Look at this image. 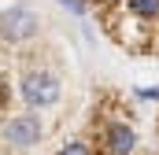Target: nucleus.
Returning a JSON list of instances; mask_svg holds the SVG:
<instances>
[{
    "label": "nucleus",
    "instance_id": "1",
    "mask_svg": "<svg viewBox=\"0 0 159 155\" xmlns=\"http://www.w3.org/2000/svg\"><path fill=\"white\" fill-rule=\"evenodd\" d=\"M19 96L30 111H48L63 100V78L52 67H26L19 74Z\"/></svg>",
    "mask_w": 159,
    "mask_h": 155
},
{
    "label": "nucleus",
    "instance_id": "2",
    "mask_svg": "<svg viewBox=\"0 0 159 155\" xmlns=\"http://www.w3.org/2000/svg\"><path fill=\"white\" fill-rule=\"evenodd\" d=\"M41 33V15L34 4H7L0 11V41L4 44H30Z\"/></svg>",
    "mask_w": 159,
    "mask_h": 155
},
{
    "label": "nucleus",
    "instance_id": "3",
    "mask_svg": "<svg viewBox=\"0 0 159 155\" xmlns=\"http://www.w3.org/2000/svg\"><path fill=\"white\" fill-rule=\"evenodd\" d=\"M41 137H44V122H41L37 111H22V115H11L4 126H0V140L11 148V152H30L37 148Z\"/></svg>",
    "mask_w": 159,
    "mask_h": 155
},
{
    "label": "nucleus",
    "instance_id": "4",
    "mask_svg": "<svg viewBox=\"0 0 159 155\" xmlns=\"http://www.w3.org/2000/svg\"><path fill=\"white\" fill-rule=\"evenodd\" d=\"M100 148H104V155H133L137 152V129L126 118H107L100 129Z\"/></svg>",
    "mask_w": 159,
    "mask_h": 155
},
{
    "label": "nucleus",
    "instance_id": "5",
    "mask_svg": "<svg viewBox=\"0 0 159 155\" xmlns=\"http://www.w3.org/2000/svg\"><path fill=\"white\" fill-rule=\"evenodd\" d=\"M126 11L141 22H159V0H122Z\"/></svg>",
    "mask_w": 159,
    "mask_h": 155
},
{
    "label": "nucleus",
    "instance_id": "6",
    "mask_svg": "<svg viewBox=\"0 0 159 155\" xmlns=\"http://www.w3.org/2000/svg\"><path fill=\"white\" fill-rule=\"evenodd\" d=\"M56 155H96V152H93V144H89V140H67Z\"/></svg>",
    "mask_w": 159,
    "mask_h": 155
},
{
    "label": "nucleus",
    "instance_id": "7",
    "mask_svg": "<svg viewBox=\"0 0 159 155\" xmlns=\"http://www.w3.org/2000/svg\"><path fill=\"white\" fill-rule=\"evenodd\" d=\"M11 104V85H7V74H0V111H7Z\"/></svg>",
    "mask_w": 159,
    "mask_h": 155
},
{
    "label": "nucleus",
    "instance_id": "8",
    "mask_svg": "<svg viewBox=\"0 0 159 155\" xmlns=\"http://www.w3.org/2000/svg\"><path fill=\"white\" fill-rule=\"evenodd\" d=\"M59 4H63L70 15H85V11H89V0H59Z\"/></svg>",
    "mask_w": 159,
    "mask_h": 155
},
{
    "label": "nucleus",
    "instance_id": "9",
    "mask_svg": "<svg viewBox=\"0 0 159 155\" xmlns=\"http://www.w3.org/2000/svg\"><path fill=\"white\" fill-rule=\"evenodd\" d=\"M137 96H141V100H156V104H159V85H156V89H141Z\"/></svg>",
    "mask_w": 159,
    "mask_h": 155
}]
</instances>
